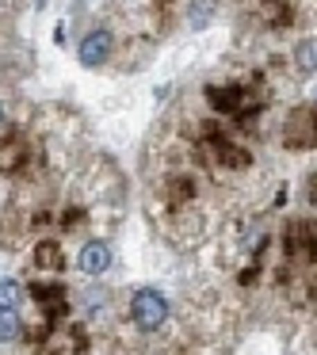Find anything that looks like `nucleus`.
<instances>
[{"label":"nucleus","mask_w":317,"mask_h":355,"mask_svg":"<svg viewBox=\"0 0 317 355\" xmlns=\"http://www.w3.org/2000/svg\"><path fill=\"white\" fill-rule=\"evenodd\" d=\"M130 317H134V324H138L142 332L161 329V324L169 321V298H164L161 291H153V286H142V291H134V298H130Z\"/></svg>","instance_id":"f257e3e1"},{"label":"nucleus","mask_w":317,"mask_h":355,"mask_svg":"<svg viewBox=\"0 0 317 355\" xmlns=\"http://www.w3.org/2000/svg\"><path fill=\"white\" fill-rule=\"evenodd\" d=\"M111 50H115V35L111 31H88L85 39H80V65H88V69H96V65H103L111 58Z\"/></svg>","instance_id":"f03ea898"},{"label":"nucleus","mask_w":317,"mask_h":355,"mask_svg":"<svg viewBox=\"0 0 317 355\" xmlns=\"http://www.w3.org/2000/svg\"><path fill=\"white\" fill-rule=\"evenodd\" d=\"M77 268L85 271V275H103V271L111 268V245L108 241H88L77 252Z\"/></svg>","instance_id":"7ed1b4c3"},{"label":"nucleus","mask_w":317,"mask_h":355,"mask_svg":"<svg viewBox=\"0 0 317 355\" xmlns=\"http://www.w3.org/2000/svg\"><path fill=\"white\" fill-rule=\"evenodd\" d=\"M19 336V313L16 309H0V344H12Z\"/></svg>","instance_id":"20e7f679"},{"label":"nucleus","mask_w":317,"mask_h":355,"mask_svg":"<svg viewBox=\"0 0 317 355\" xmlns=\"http://www.w3.org/2000/svg\"><path fill=\"white\" fill-rule=\"evenodd\" d=\"M24 298V286L16 279H0V309H16Z\"/></svg>","instance_id":"39448f33"},{"label":"nucleus","mask_w":317,"mask_h":355,"mask_svg":"<svg viewBox=\"0 0 317 355\" xmlns=\"http://www.w3.org/2000/svg\"><path fill=\"white\" fill-rule=\"evenodd\" d=\"M210 12H214V8H210V0H195V8H191V27H203V24L210 19Z\"/></svg>","instance_id":"423d86ee"},{"label":"nucleus","mask_w":317,"mask_h":355,"mask_svg":"<svg viewBox=\"0 0 317 355\" xmlns=\"http://www.w3.org/2000/svg\"><path fill=\"white\" fill-rule=\"evenodd\" d=\"M298 58H302V69H306V73H314V39H306V42H302Z\"/></svg>","instance_id":"0eeeda50"},{"label":"nucleus","mask_w":317,"mask_h":355,"mask_svg":"<svg viewBox=\"0 0 317 355\" xmlns=\"http://www.w3.org/2000/svg\"><path fill=\"white\" fill-rule=\"evenodd\" d=\"M0 126H4V107H0Z\"/></svg>","instance_id":"6e6552de"}]
</instances>
